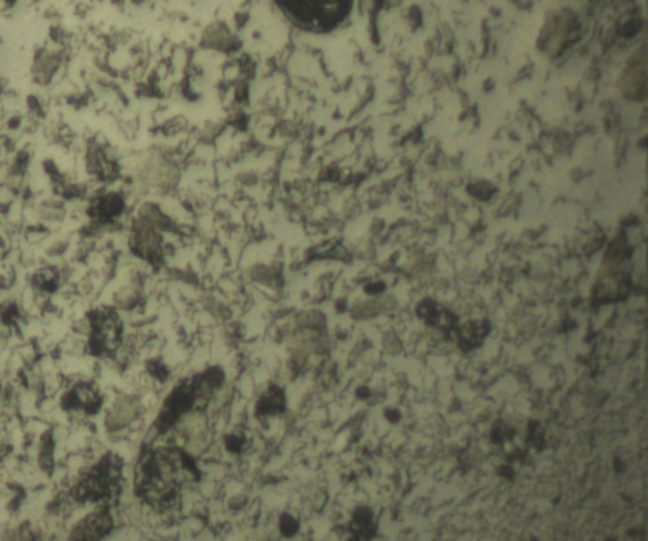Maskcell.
<instances>
[{"mask_svg": "<svg viewBox=\"0 0 648 541\" xmlns=\"http://www.w3.org/2000/svg\"><path fill=\"white\" fill-rule=\"evenodd\" d=\"M198 475L195 462L182 449H147L136 468V493L151 505L171 507L179 498L182 484L197 479Z\"/></svg>", "mask_w": 648, "mask_h": 541, "instance_id": "cell-1", "label": "cell"}, {"mask_svg": "<svg viewBox=\"0 0 648 541\" xmlns=\"http://www.w3.org/2000/svg\"><path fill=\"white\" fill-rule=\"evenodd\" d=\"M279 9L297 27L324 33L338 27L352 8L343 0H279Z\"/></svg>", "mask_w": 648, "mask_h": 541, "instance_id": "cell-2", "label": "cell"}, {"mask_svg": "<svg viewBox=\"0 0 648 541\" xmlns=\"http://www.w3.org/2000/svg\"><path fill=\"white\" fill-rule=\"evenodd\" d=\"M123 463L118 455L108 453L81 477L73 487V496L79 502H108L121 491Z\"/></svg>", "mask_w": 648, "mask_h": 541, "instance_id": "cell-3", "label": "cell"}, {"mask_svg": "<svg viewBox=\"0 0 648 541\" xmlns=\"http://www.w3.org/2000/svg\"><path fill=\"white\" fill-rule=\"evenodd\" d=\"M90 326L88 352L93 357L107 358L117 353L123 340V321L112 308H98L87 314Z\"/></svg>", "mask_w": 648, "mask_h": 541, "instance_id": "cell-4", "label": "cell"}, {"mask_svg": "<svg viewBox=\"0 0 648 541\" xmlns=\"http://www.w3.org/2000/svg\"><path fill=\"white\" fill-rule=\"evenodd\" d=\"M156 225L168 227V219L155 210L153 213H147L136 223L131 239L132 249L134 253L155 266L162 262V238L155 228Z\"/></svg>", "mask_w": 648, "mask_h": 541, "instance_id": "cell-5", "label": "cell"}, {"mask_svg": "<svg viewBox=\"0 0 648 541\" xmlns=\"http://www.w3.org/2000/svg\"><path fill=\"white\" fill-rule=\"evenodd\" d=\"M102 405V392L93 382L76 383L61 398V407L64 410H76L88 415L99 412Z\"/></svg>", "mask_w": 648, "mask_h": 541, "instance_id": "cell-6", "label": "cell"}, {"mask_svg": "<svg viewBox=\"0 0 648 541\" xmlns=\"http://www.w3.org/2000/svg\"><path fill=\"white\" fill-rule=\"evenodd\" d=\"M113 519L107 510H96L80 520L71 531L73 541H98L110 533Z\"/></svg>", "mask_w": 648, "mask_h": 541, "instance_id": "cell-7", "label": "cell"}, {"mask_svg": "<svg viewBox=\"0 0 648 541\" xmlns=\"http://www.w3.org/2000/svg\"><path fill=\"white\" fill-rule=\"evenodd\" d=\"M285 407L286 397L284 391L279 386H270L268 391L257 401L256 414L259 416H272L284 411Z\"/></svg>", "mask_w": 648, "mask_h": 541, "instance_id": "cell-8", "label": "cell"}, {"mask_svg": "<svg viewBox=\"0 0 648 541\" xmlns=\"http://www.w3.org/2000/svg\"><path fill=\"white\" fill-rule=\"evenodd\" d=\"M53 447H55V443H53L52 432L49 430L41 438V447H40V456H38L40 467L47 475H51L53 470Z\"/></svg>", "mask_w": 648, "mask_h": 541, "instance_id": "cell-9", "label": "cell"}, {"mask_svg": "<svg viewBox=\"0 0 648 541\" xmlns=\"http://www.w3.org/2000/svg\"><path fill=\"white\" fill-rule=\"evenodd\" d=\"M148 369L151 375L157 377L159 380H165L168 377V369H165L159 362H151L148 363Z\"/></svg>", "mask_w": 648, "mask_h": 541, "instance_id": "cell-10", "label": "cell"}, {"mask_svg": "<svg viewBox=\"0 0 648 541\" xmlns=\"http://www.w3.org/2000/svg\"><path fill=\"white\" fill-rule=\"evenodd\" d=\"M280 525H281L283 533L286 535L295 534V531H297V529H298V524L295 522V520H292V517L288 516V515L281 519V524H280Z\"/></svg>", "mask_w": 648, "mask_h": 541, "instance_id": "cell-11", "label": "cell"}]
</instances>
